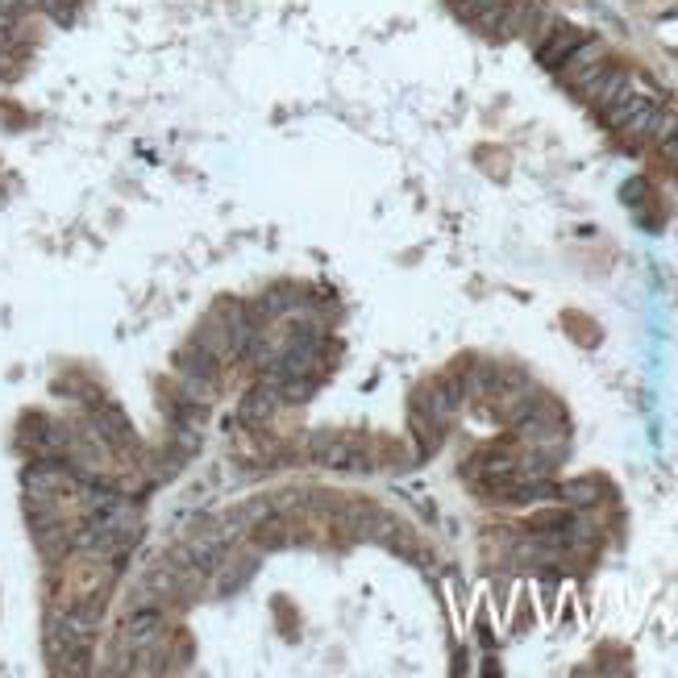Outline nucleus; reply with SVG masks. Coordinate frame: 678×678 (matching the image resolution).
Masks as SVG:
<instances>
[{
  "label": "nucleus",
  "mask_w": 678,
  "mask_h": 678,
  "mask_svg": "<svg viewBox=\"0 0 678 678\" xmlns=\"http://www.w3.org/2000/svg\"><path fill=\"white\" fill-rule=\"evenodd\" d=\"M279 404H284V400L275 396V388H267V383H263V388L250 391V396L242 400V421H246V424H267L275 412H279Z\"/></svg>",
  "instance_id": "nucleus-5"
},
{
  "label": "nucleus",
  "mask_w": 678,
  "mask_h": 678,
  "mask_svg": "<svg viewBox=\"0 0 678 678\" xmlns=\"http://www.w3.org/2000/svg\"><path fill=\"white\" fill-rule=\"evenodd\" d=\"M462 400H466V383H462V374H441V379H433V383H424V388L417 391V408L429 412V417L441 424L459 412Z\"/></svg>",
  "instance_id": "nucleus-2"
},
{
  "label": "nucleus",
  "mask_w": 678,
  "mask_h": 678,
  "mask_svg": "<svg viewBox=\"0 0 678 678\" xmlns=\"http://www.w3.org/2000/svg\"><path fill=\"white\" fill-rule=\"evenodd\" d=\"M308 459L329 471H355L367 462V441L355 433H341V429H325L308 438Z\"/></svg>",
  "instance_id": "nucleus-1"
},
{
  "label": "nucleus",
  "mask_w": 678,
  "mask_h": 678,
  "mask_svg": "<svg viewBox=\"0 0 678 678\" xmlns=\"http://www.w3.org/2000/svg\"><path fill=\"white\" fill-rule=\"evenodd\" d=\"M562 500H566V504H595V483L592 479L566 483V487H562Z\"/></svg>",
  "instance_id": "nucleus-7"
},
{
  "label": "nucleus",
  "mask_w": 678,
  "mask_h": 678,
  "mask_svg": "<svg viewBox=\"0 0 678 678\" xmlns=\"http://www.w3.org/2000/svg\"><path fill=\"white\" fill-rule=\"evenodd\" d=\"M678 137V101H661L658 117H654V130H649V146H666Z\"/></svg>",
  "instance_id": "nucleus-6"
},
{
  "label": "nucleus",
  "mask_w": 678,
  "mask_h": 678,
  "mask_svg": "<svg viewBox=\"0 0 678 678\" xmlns=\"http://www.w3.org/2000/svg\"><path fill=\"white\" fill-rule=\"evenodd\" d=\"M583 42H587V30H578V25H554V30L537 42V59H542V68L558 71Z\"/></svg>",
  "instance_id": "nucleus-4"
},
{
  "label": "nucleus",
  "mask_w": 678,
  "mask_h": 678,
  "mask_svg": "<svg viewBox=\"0 0 678 678\" xmlns=\"http://www.w3.org/2000/svg\"><path fill=\"white\" fill-rule=\"evenodd\" d=\"M608 63H612V59H608V47H604L599 38H587V42H583V47H578V51L571 54L566 63H562L558 75H562V84H566V88L583 92V88L592 84L599 71L608 68Z\"/></svg>",
  "instance_id": "nucleus-3"
},
{
  "label": "nucleus",
  "mask_w": 678,
  "mask_h": 678,
  "mask_svg": "<svg viewBox=\"0 0 678 678\" xmlns=\"http://www.w3.org/2000/svg\"><path fill=\"white\" fill-rule=\"evenodd\" d=\"M661 151H666V158H670V163H675V171H678V137H675V142H666Z\"/></svg>",
  "instance_id": "nucleus-8"
}]
</instances>
